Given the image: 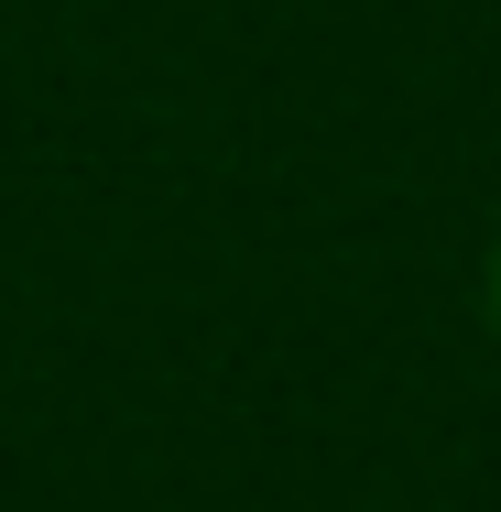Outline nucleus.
Returning a JSON list of instances; mask_svg holds the SVG:
<instances>
[{"mask_svg": "<svg viewBox=\"0 0 501 512\" xmlns=\"http://www.w3.org/2000/svg\"><path fill=\"white\" fill-rule=\"evenodd\" d=\"M491 306H501V273H491Z\"/></svg>", "mask_w": 501, "mask_h": 512, "instance_id": "nucleus-1", "label": "nucleus"}]
</instances>
